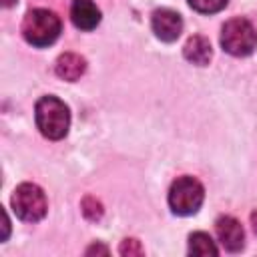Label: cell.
Wrapping results in <instances>:
<instances>
[{
	"mask_svg": "<svg viewBox=\"0 0 257 257\" xmlns=\"http://www.w3.org/2000/svg\"><path fill=\"white\" fill-rule=\"evenodd\" d=\"M86 70V62L82 56L78 54H72V52H66L62 54L58 60H56V74L64 80H78Z\"/></svg>",
	"mask_w": 257,
	"mask_h": 257,
	"instance_id": "30bf717a",
	"label": "cell"
},
{
	"mask_svg": "<svg viewBox=\"0 0 257 257\" xmlns=\"http://www.w3.org/2000/svg\"><path fill=\"white\" fill-rule=\"evenodd\" d=\"M60 18L52 12V10H46V8H34V10H28L24 20H22V36L28 44L32 46H50L58 34H60Z\"/></svg>",
	"mask_w": 257,
	"mask_h": 257,
	"instance_id": "7a4b0ae2",
	"label": "cell"
},
{
	"mask_svg": "<svg viewBox=\"0 0 257 257\" xmlns=\"http://www.w3.org/2000/svg\"><path fill=\"white\" fill-rule=\"evenodd\" d=\"M34 118H36V126L38 131L46 137V139H52V141H58L62 139L66 133H68V126H70V112H68V106L56 98V96H42L38 102H36V108H34Z\"/></svg>",
	"mask_w": 257,
	"mask_h": 257,
	"instance_id": "6da1fadb",
	"label": "cell"
},
{
	"mask_svg": "<svg viewBox=\"0 0 257 257\" xmlns=\"http://www.w3.org/2000/svg\"><path fill=\"white\" fill-rule=\"evenodd\" d=\"M229 0H189L191 8H195L197 12H203V14H213V12H219L227 6Z\"/></svg>",
	"mask_w": 257,
	"mask_h": 257,
	"instance_id": "7c38bea8",
	"label": "cell"
},
{
	"mask_svg": "<svg viewBox=\"0 0 257 257\" xmlns=\"http://www.w3.org/2000/svg\"><path fill=\"white\" fill-rule=\"evenodd\" d=\"M189 253L199 255V257H207V255H217L219 249L207 233H193L189 237Z\"/></svg>",
	"mask_w": 257,
	"mask_h": 257,
	"instance_id": "8fae6325",
	"label": "cell"
},
{
	"mask_svg": "<svg viewBox=\"0 0 257 257\" xmlns=\"http://www.w3.org/2000/svg\"><path fill=\"white\" fill-rule=\"evenodd\" d=\"M72 24L80 30H92L100 22V10L92 0H74L70 6Z\"/></svg>",
	"mask_w": 257,
	"mask_h": 257,
	"instance_id": "ba28073f",
	"label": "cell"
},
{
	"mask_svg": "<svg viewBox=\"0 0 257 257\" xmlns=\"http://www.w3.org/2000/svg\"><path fill=\"white\" fill-rule=\"evenodd\" d=\"M203 199H205L203 185L195 177H189V175L173 181L169 189V207L175 215H181V217L195 215L199 207L203 205Z\"/></svg>",
	"mask_w": 257,
	"mask_h": 257,
	"instance_id": "3957f363",
	"label": "cell"
},
{
	"mask_svg": "<svg viewBox=\"0 0 257 257\" xmlns=\"http://www.w3.org/2000/svg\"><path fill=\"white\" fill-rule=\"evenodd\" d=\"M151 28L163 42H173L183 32V18L171 8H159L151 16Z\"/></svg>",
	"mask_w": 257,
	"mask_h": 257,
	"instance_id": "8992f818",
	"label": "cell"
},
{
	"mask_svg": "<svg viewBox=\"0 0 257 257\" xmlns=\"http://www.w3.org/2000/svg\"><path fill=\"white\" fill-rule=\"evenodd\" d=\"M215 231H217V237L221 241V245L231 251V253H237L243 249L245 245V231L241 227V223L231 217V215H223L215 221Z\"/></svg>",
	"mask_w": 257,
	"mask_h": 257,
	"instance_id": "52a82bcc",
	"label": "cell"
},
{
	"mask_svg": "<svg viewBox=\"0 0 257 257\" xmlns=\"http://www.w3.org/2000/svg\"><path fill=\"white\" fill-rule=\"evenodd\" d=\"M221 46L233 56H249L257 48V30L247 18H231L223 24Z\"/></svg>",
	"mask_w": 257,
	"mask_h": 257,
	"instance_id": "277c9868",
	"label": "cell"
},
{
	"mask_svg": "<svg viewBox=\"0 0 257 257\" xmlns=\"http://www.w3.org/2000/svg\"><path fill=\"white\" fill-rule=\"evenodd\" d=\"M185 52V58L193 64H199V66H205L209 64L211 56H213V50H211V44L205 36H191L183 48Z\"/></svg>",
	"mask_w": 257,
	"mask_h": 257,
	"instance_id": "9c48e42d",
	"label": "cell"
},
{
	"mask_svg": "<svg viewBox=\"0 0 257 257\" xmlns=\"http://www.w3.org/2000/svg\"><path fill=\"white\" fill-rule=\"evenodd\" d=\"M251 221H253V229H255V233H257V211L251 215Z\"/></svg>",
	"mask_w": 257,
	"mask_h": 257,
	"instance_id": "4fadbf2b",
	"label": "cell"
},
{
	"mask_svg": "<svg viewBox=\"0 0 257 257\" xmlns=\"http://www.w3.org/2000/svg\"><path fill=\"white\" fill-rule=\"evenodd\" d=\"M14 2H16V0H2V4H4V6H12Z\"/></svg>",
	"mask_w": 257,
	"mask_h": 257,
	"instance_id": "5bb4252c",
	"label": "cell"
},
{
	"mask_svg": "<svg viewBox=\"0 0 257 257\" xmlns=\"http://www.w3.org/2000/svg\"><path fill=\"white\" fill-rule=\"evenodd\" d=\"M10 205L16 213V217H20L22 221H28V223L40 221L46 215V209H48L44 191L34 183L18 185L12 193Z\"/></svg>",
	"mask_w": 257,
	"mask_h": 257,
	"instance_id": "5b68a950",
	"label": "cell"
}]
</instances>
